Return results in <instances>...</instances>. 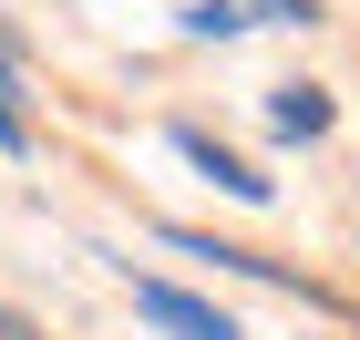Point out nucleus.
<instances>
[{
	"mask_svg": "<svg viewBox=\"0 0 360 340\" xmlns=\"http://www.w3.org/2000/svg\"><path fill=\"white\" fill-rule=\"evenodd\" d=\"M134 310L144 320H165V330H186V340H237L206 299H186V289H165V279H134Z\"/></svg>",
	"mask_w": 360,
	"mask_h": 340,
	"instance_id": "f257e3e1",
	"label": "nucleus"
},
{
	"mask_svg": "<svg viewBox=\"0 0 360 340\" xmlns=\"http://www.w3.org/2000/svg\"><path fill=\"white\" fill-rule=\"evenodd\" d=\"M175 155H186V165H206V175H217V186H226V196H268V175H257V165H237V155H226V144L217 134H195V124H175Z\"/></svg>",
	"mask_w": 360,
	"mask_h": 340,
	"instance_id": "f03ea898",
	"label": "nucleus"
},
{
	"mask_svg": "<svg viewBox=\"0 0 360 340\" xmlns=\"http://www.w3.org/2000/svg\"><path fill=\"white\" fill-rule=\"evenodd\" d=\"M268 124H278V134H330V93H319V83H278L268 93Z\"/></svg>",
	"mask_w": 360,
	"mask_h": 340,
	"instance_id": "7ed1b4c3",
	"label": "nucleus"
},
{
	"mask_svg": "<svg viewBox=\"0 0 360 340\" xmlns=\"http://www.w3.org/2000/svg\"><path fill=\"white\" fill-rule=\"evenodd\" d=\"M21 144H31V124H21V103L0 93V155H21Z\"/></svg>",
	"mask_w": 360,
	"mask_h": 340,
	"instance_id": "20e7f679",
	"label": "nucleus"
},
{
	"mask_svg": "<svg viewBox=\"0 0 360 340\" xmlns=\"http://www.w3.org/2000/svg\"><path fill=\"white\" fill-rule=\"evenodd\" d=\"M0 340H41V330H31V320L11 310V299H0Z\"/></svg>",
	"mask_w": 360,
	"mask_h": 340,
	"instance_id": "39448f33",
	"label": "nucleus"
}]
</instances>
